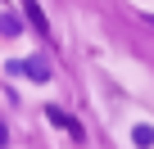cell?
<instances>
[{"label":"cell","instance_id":"6da1fadb","mask_svg":"<svg viewBox=\"0 0 154 149\" xmlns=\"http://www.w3.org/2000/svg\"><path fill=\"white\" fill-rule=\"evenodd\" d=\"M9 72H18V77H32V82H50V63L45 59H14Z\"/></svg>","mask_w":154,"mask_h":149},{"label":"cell","instance_id":"7a4b0ae2","mask_svg":"<svg viewBox=\"0 0 154 149\" xmlns=\"http://www.w3.org/2000/svg\"><path fill=\"white\" fill-rule=\"evenodd\" d=\"M23 14H27V23L36 32H45V18H41V5H36V0H23Z\"/></svg>","mask_w":154,"mask_h":149},{"label":"cell","instance_id":"3957f363","mask_svg":"<svg viewBox=\"0 0 154 149\" xmlns=\"http://www.w3.org/2000/svg\"><path fill=\"white\" fill-rule=\"evenodd\" d=\"M131 140H136L140 149H149V145H154V127H145V122H140V127L131 131Z\"/></svg>","mask_w":154,"mask_h":149},{"label":"cell","instance_id":"277c9868","mask_svg":"<svg viewBox=\"0 0 154 149\" xmlns=\"http://www.w3.org/2000/svg\"><path fill=\"white\" fill-rule=\"evenodd\" d=\"M0 32H5V36H18V32H23V23H18L14 14H5V18H0Z\"/></svg>","mask_w":154,"mask_h":149},{"label":"cell","instance_id":"5b68a950","mask_svg":"<svg viewBox=\"0 0 154 149\" xmlns=\"http://www.w3.org/2000/svg\"><path fill=\"white\" fill-rule=\"evenodd\" d=\"M50 122H54V127H68V131H72V136H77V122H72V118H63V113H59V109H50Z\"/></svg>","mask_w":154,"mask_h":149},{"label":"cell","instance_id":"8992f818","mask_svg":"<svg viewBox=\"0 0 154 149\" xmlns=\"http://www.w3.org/2000/svg\"><path fill=\"white\" fill-rule=\"evenodd\" d=\"M5 145H9V131H5V127H0V149H5Z\"/></svg>","mask_w":154,"mask_h":149}]
</instances>
